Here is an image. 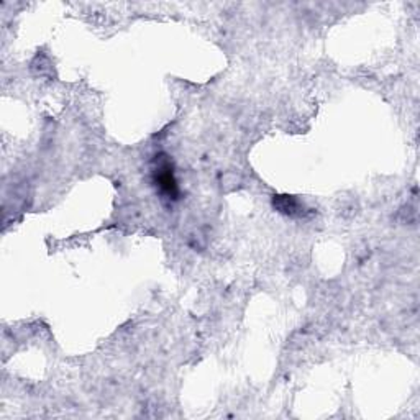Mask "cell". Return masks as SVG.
I'll list each match as a JSON object with an SVG mask.
<instances>
[{
    "label": "cell",
    "instance_id": "1",
    "mask_svg": "<svg viewBox=\"0 0 420 420\" xmlns=\"http://www.w3.org/2000/svg\"><path fill=\"white\" fill-rule=\"evenodd\" d=\"M155 184L160 189V193L165 194L167 199H177V183L174 171H172L170 160H166L165 156L160 158V163H158L155 170Z\"/></svg>",
    "mask_w": 420,
    "mask_h": 420
},
{
    "label": "cell",
    "instance_id": "2",
    "mask_svg": "<svg viewBox=\"0 0 420 420\" xmlns=\"http://www.w3.org/2000/svg\"><path fill=\"white\" fill-rule=\"evenodd\" d=\"M273 205L278 212L289 217H302L306 213L304 204L297 200L294 195H274Z\"/></svg>",
    "mask_w": 420,
    "mask_h": 420
}]
</instances>
